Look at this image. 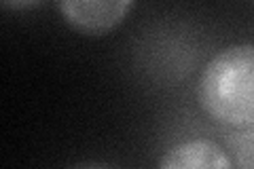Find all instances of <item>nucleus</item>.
I'll return each mask as SVG.
<instances>
[{
    "label": "nucleus",
    "mask_w": 254,
    "mask_h": 169,
    "mask_svg": "<svg viewBox=\"0 0 254 169\" xmlns=\"http://www.w3.org/2000/svg\"><path fill=\"white\" fill-rule=\"evenodd\" d=\"M199 108L229 129L254 125V45L225 47L205 63L197 80Z\"/></svg>",
    "instance_id": "1"
},
{
    "label": "nucleus",
    "mask_w": 254,
    "mask_h": 169,
    "mask_svg": "<svg viewBox=\"0 0 254 169\" xmlns=\"http://www.w3.org/2000/svg\"><path fill=\"white\" fill-rule=\"evenodd\" d=\"M136 0H55L62 19L78 34L106 36L117 30Z\"/></svg>",
    "instance_id": "2"
},
{
    "label": "nucleus",
    "mask_w": 254,
    "mask_h": 169,
    "mask_svg": "<svg viewBox=\"0 0 254 169\" xmlns=\"http://www.w3.org/2000/svg\"><path fill=\"white\" fill-rule=\"evenodd\" d=\"M161 169H231L233 159L212 140H187L172 146L159 159Z\"/></svg>",
    "instance_id": "3"
},
{
    "label": "nucleus",
    "mask_w": 254,
    "mask_h": 169,
    "mask_svg": "<svg viewBox=\"0 0 254 169\" xmlns=\"http://www.w3.org/2000/svg\"><path fill=\"white\" fill-rule=\"evenodd\" d=\"M227 148L233 157V165L254 167V125L233 129L227 138Z\"/></svg>",
    "instance_id": "4"
},
{
    "label": "nucleus",
    "mask_w": 254,
    "mask_h": 169,
    "mask_svg": "<svg viewBox=\"0 0 254 169\" xmlns=\"http://www.w3.org/2000/svg\"><path fill=\"white\" fill-rule=\"evenodd\" d=\"M38 4H43V0H2L6 11H30Z\"/></svg>",
    "instance_id": "5"
}]
</instances>
